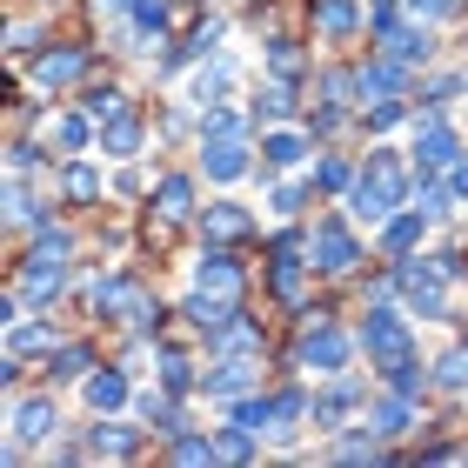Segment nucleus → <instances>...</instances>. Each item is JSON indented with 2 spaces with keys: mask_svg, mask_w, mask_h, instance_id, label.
<instances>
[{
  "mask_svg": "<svg viewBox=\"0 0 468 468\" xmlns=\"http://www.w3.org/2000/svg\"><path fill=\"white\" fill-rule=\"evenodd\" d=\"M401 201H409V167L395 154H368V167H361L355 187H348V215L355 221H388Z\"/></svg>",
  "mask_w": 468,
  "mask_h": 468,
  "instance_id": "f257e3e1",
  "label": "nucleus"
},
{
  "mask_svg": "<svg viewBox=\"0 0 468 468\" xmlns=\"http://www.w3.org/2000/svg\"><path fill=\"white\" fill-rule=\"evenodd\" d=\"M348 355H355L348 335L335 328L328 314H308L302 342H294V361H302V368H314V375H342V368H348Z\"/></svg>",
  "mask_w": 468,
  "mask_h": 468,
  "instance_id": "f03ea898",
  "label": "nucleus"
},
{
  "mask_svg": "<svg viewBox=\"0 0 468 468\" xmlns=\"http://www.w3.org/2000/svg\"><path fill=\"white\" fill-rule=\"evenodd\" d=\"M361 348H368V361H375L381 375H388L395 361H409V355H415L409 322H401L395 308H381V302H375V308H368V322H361Z\"/></svg>",
  "mask_w": 468,
  "mask_h": 468,
  "instance_id": "7ed1b4c3",
  "label": "nucleus"
},
{
  "mask_svg": "<svg viewBox=\"0 0 468 468\" xmlns=\"http://www.w3.org/2000/svg\"><path fill=\"white\" fill-rule=\"evenodd\" d=\"M368 27H375V40H381V48H388L395 60H409V68H415V60H429V48H435V40H429V27H409L395 0H375V7H368Z\"/></svg>",
  "mask_w": 468,
  "mask_h": 468,
  "instance_id": "20e7f679",
  "label": "nucleus"
},
{
  "mask_svg": "<svg viewBox=\"0 0 468 468\" xmlns=\"http://www.w3.org/2000/svg\"><path fill=\"white\" fill-rule=\"evenodd\" d=\"M395 288L409 294L415 314H449V268H441V254H435V261H401Z\"/></svg>",
  "mask_w": 468,
  "mask_h": 468,
  "instance_id": "39448f33",
  "label": "nucleus"
},
{
  "mask_svg": "<svg viewBox=\"0 0 468 468\" xmlns=\"http://www.w3.org/2000/svg\"><path fill=\"white\" fill-rule=\"evenodd\" d=\"M308 261L322 268V274H348V268L361 261V248H355V234H348L342 221H314V234H308Z\"/></svg>",
  "mask_w": 468,
  "mask_h": 468,
  "instance_id": "423d86ee",
  "label": "nucleus"
},
{
  "mask_svg": "<svg viewBox=\"0 0 468 468\" xmlns=\"http://www.w3.org/2000/svg\"><path fill=\"white\" fill-rule=\"evenodd\" d=\"M94 314H114V322H147V288L134 274H108V282H94Z\"/></svg>",
  "mask_w": 468,
  "mask_h": 468,
  "instance_id": "0eeeda50",
  "label": "nucleus"
},
{
  "mask_svg": "<svg viewBox=\"0 0 468 468\" xmlns=\"http://www.w3.org/2000/svg\"><path fill=\"white\" fill-rule=\"evenodd\" d=\"M462 154L455 127L441 114H421V134H415V175H449V161Z\"/></svg>",
  "mask_w": 468,
  "mask_h": 468,
  "instance_id": "6e6552de",
  "label": "nucleus"
},
{
  "mask_svg": "<svg viewBox=\"0 0 468 468\" xmlns=\"http://www.w3.org/2000/svg\"><path fill=\"white\" fill-rule=\"evenodd\" d=\"M60 288H68V268H60V254L34 248V261L20 268V294H27V308H48Z\"/></svg>",
  "mask_w": 468,
  "mask_h": 468,
  "instance_id": "1a4fd4ad",
  "label": "nucleus"
},
{
  "mask_svg": "<svg viewBox=\"0 0 468 468\" xmlns=\"http://www.w3.org/2000/svg\"><path fill=\"white\" fill-rule=\"evenodd\" d=\"M401 88H409V60H368V68H355V94L361 101H395Z\"/></svg>",
  "mask_w": 468,
  "mask_h": 468,
  "instance_id": "9d476101",
  "label": "nucleus"
},
{
  "mask_svg": "<svg viewBox=\"0 0 468 468\" xmlns=\"http://www.w3.org/2000/svg\"><path fill=\"white\" fill-rule=\"evenodd\" d=\"M54 401H14V435H7V462L27 449V441H48L54 435Z\"/></svg>",
  "mask_w": 468,
  "mask_h": 468,
  "instance_id": "9b49d317",
  "label": "nucleus"
},
{
  "mask_svg": "<svg viewBox=\"0 0 468 468\" xmlns=\"http://www.w3.org/2000/svg\"><path fill=\"white\" fill-rule=\"evenodd\" d=\"M254 381H261V368H254L248 355H228V361H215V368L201 375V388H207V395H221V401H241Z\"/></svg>",
  "mask_w": 468,
  "mask_h": 468,
  "instance_id": "f8f14e48",
  "label": "nucleus"
},
{
  "mask_svg": "<svg viewBox=\"0 0 468 468\" xmlns=\"http://www.w3.org/2000/svg\"><path fill=\"white\" fill-rule=\"evenodd\" d=\"M195 288H207V294H241V261L234 254H221V248H201V261H195Z\"/></svg>",
  "mask_w": 468,
  "mask_h": 468,
  "instance_id": "ddd939ff",
  "label": "nucleus"
},
{
  "mask_svg": "<svg viewBox=\"0 0 468 468\" xmlns=\"http://www.w3.org/2000/svg\"><path fill=\"white\" fill-rule=\"evenodd\" d=\"M201 167L215 181H241L248 175V147H241V134H215V141H201Z\"/></svg>",
  "mask_w": 468,
  "mask_h": 468,
  "instance_id": "4468645a",
  "label": "nucleus"
},
{
  "mask_svg": "<svg viewBox=\"0 0 468 468\" xmlns=\"http://www.w3.org/2000/svg\"><path fill=\"white\" fill-rule=\"evenodd\" d=\"M88 74V48H54V54H40L34 60V80L40 88H68V80Z\"/></svg>",
  "mask_w": 468,
  "mask_h": 468,
  "instance_id": "2eb2a0df",
  "label": "nucleus"
},
{
  "mask_svg": "<svg viewBox=\"0 0 468 468\" xmlns=\"http://www.w3.org/2000/svg\"><path fill=\"white\" fill-rule=\"evenodd\" d=\"M134 449H141V429H121V421H94L88 441H80V455H108V462L134 455Z\"/></svg>",
  "mask_w": 468,
  "mask_h": 468,
  "instance_id": "dca6fc26",
  "label": "nucleus"
},
{
  "mask_svg": "<svg viewBox=\"0 0 468 468\" xmlns=\"http://www.w3.org/2000/svg\"><path fill=\"white\" fill-rule=\"evenodd\" d=\"M361 409V381H335L328 395H314V429H342V415H355Z\"/></svg>",
  "mask_w": 468,
  "mask_h": 468,
  "instance_id": "f3484780",
  "label": "nucleus"
},
{
  "mask_svg": "<svg viewBox=\"0 0 468 468\" xmlns=\"http://www.w3.org/2000/svg\"><path fill=\"white\" fill-rule=\"evenodd\" d=\"M368 429L375 435H409L415 429V395H388V401H375V409H368Z\"/></svg>",
  "mask_w": 468,
  "mask_h": 468,
  "instance_id": "a211bd4d",
  "label": "nucleus"
},
{
  "mask_svg": "<svg viewBox=\"0 0 468 468\" xmlns=\"http://www.w3.org/2000/svg\"><path fill=\"white\" fill-rule=\"evenodd\" d=\"M154 207H161V221H187L195 215V181L187 175H161L154 181Z\"/></svg>",
  "mask_w": 468,
  "mask_h": 468,
  "instance_id": "6ab92c4d",
  "label": "nucleus"
},
{
  "mask_svg": "<svg viewBox=\"0 0 468 468\" xmlns=\"http://www.w3.org/2000/svg\"><path fill=\"white\" fill-rule=\"evenodd\" d=\"M314 261H302V254H274V268H268V288H274V302H288V308H302V274Z\"/></svg>",
  "mask_w": 468,
  "mask_h": 468,
  "instance_id": "aec40b11",
  "label": "nucleus"
},
{
  "mask_svg": "<svg viewBox=\"0 0 468 468\" xmlns=\"http://www.w3.org/2000/svg\"><path fill=\"white\" fill-rule=\"evenodd\" d=\"M187 322H195L201 335H215L221 322H234V302H228V294H207V288H195V294H187Z\"/></svg>",
  "mask_w": 468,
  "mask_h": 468,
  "instance_id": "412c9836",
  "label": "nucleus"
},
{
  "mask_svg": "<svg viewBox=\"0 0 468 468\" xmlns=\"http://www.w3.org/2000/svg\"><path fill=\"white\" fill-rule=\"evenodd\" d=\"M201 228H207V241H241V234L254 228V215H248V207H234V201H215L201 215Z\"/></svg>",
  "mask_w": 468,
  "mask_h": 468,
  "instance_id": "4be33fe9",
  "label": "nucleus"
},
{
  "mask_svg": "<svg viewBox=\"0 0 468 468\" xmlns=\"http://www.w3.org/2000/svg\"><path fill=\"white\" fill-rule=\"evenodd\" d=\"M228 421H241V429L261 435V429H274V421H282V395H241V401L228 409Z\"/></svg>",
  "mask_w": 468,
  "mask_h": 468,
  "instance_id": "5701e85b",
  "label": "nucleus"
},
{
  "mask_svg": "<svg viewBox=\"0 0 468 468\" xmlns=\"http://www.w3.org/2000/svg\"><path fill=\"white\" fill-rule=\"evenodd\" d=\"M48 348H54L48 322H14L7 328V361H27V355H48Z\"/></svg>",
  "mask_w": 468,
  "mask_h": 468,
  "instance_id": "b1692460",
  "label": "nucleus"
},
{
  "mask_svg": "<svg viewBox=\"0 0 468 468\" xmlns=\"http://www.w3.org/2000/svg\"><path fill=\"white\" fill-rule=\"evenodd\" d=\"M121 401H127V375H121V368L88 375V409H94V415H114Z\"/></svg>",
  "mask_w": 468,
  "mask_h": 468,
  "instance_id": "393cba45",
  "label": "nucleus"
},
{
  "mask_svg": "<svg viewBox=\"0 0 468 468\" xmlns=\"http://www.w3.org/2000/svg\"><path fill=\"white\" fill-rule=\"evenodd\" d=\"M141 147V114L127 108V114H114V121H101V154H134Z\"/></svg>",
  "mask_w": 468,
  "mask_h": 468,
  "instance_id": "a878e982",
  "label": "nucleus"
},
{
  "mask_svg": "<svg viewBox=\"0 0 468 468\" xmlns=\"http://www.w3.org/2000/svg\"><path fill=\"white\" fill-rule=\"evenodd\" d=\"M308 14H314V27H322V34H355L361 27L355 0H308Z\"/></svg>",
  "mask_w": 468,
  "mask_h": 468,
  "instance_id": "bb28decb",
  "label": "nucleus"
},
{
  "mask_svg": "<svg viewBox=\"0 0 468 468\" xmlns=\"http://www.w3.org/2000/svg\"><path fill=\"white\" fill-rule=\"evenodd\" d=\"M207 348H221V355H254V348H261V328H254V322H221L215 335H207Z\"/></svg>",
  "mask_w": 468,
  "mask_h": 468,
  "instance_id": "cd10ccee",
  "label": "nucleus"
},
{
  "mask_svg": "<svg viewBox=\"0 0 468 468\" xmlns=\"http://www.w3.org/2000/svg\"><path fill=\"white\" fill-rule=\"evenodd\" d=\"M421 221H429L421 207H409V215H388V228H381V248H388V254H409V248L421 241Z\"/></svg>",
  "mask_w": 468,
  "mask_h": 468,
  "instance_id": "c85d7f7f",
  "label": "nucleus"
},
{
  "mask_svg": "<svg viewBox=\"0 0 468 468\" xmlns=\"http://www.w3.org/2000/svg\"><path fill=\"white\" fill-rule=\"evenodd\" d=\"M127 27H134V40L147 48V40L167 34V7H161V0H134V7H127Z\"/></svg>",
  "mask_w": 468,
  "mask_h": 468,
  "instance_id": "c756f323",
  "label": "nucleus"
},
{
  "mask_svg": "<svg viewBox=\"0 0 468 468\" xmlns=\"http://www.w3.org/2000/svg\"><path fill=\"white\" fill-rule=\"evenodd\" d=\"M254 114H268V121H288V114H294V80H282V74H274L268 88L254 94Z\"/></svg>",
  "mask_w": 468,
  "mask_h": 468,
  "instance_id": "7c9ffc66",
  "label": "nucleus"
},
{
  "mask_svg": "<svg viewBox=\"0 0 468 468\" xmlns=\"http://www.w3.org/2000/svg\"><path fill=\"white\" fill-rule=\"evenodd\" d=\"M94 127H101L94 114H60V121H54V141L68 147V154H80V147L94 141Z\"/></svg>",
  "mask_w": 468,
  "mask_h": 468,
  "instance_id": "2f4dec72",
  "label": "nucleus"
},
{
  "mask_svg": "<svg viewBox=\"0 0 468 468\" xmlns=\"http://www.w3.org/2000/svg\"><path fill=\"white\" fill-rule=\"evenodd\" d=\"M302 154H308V134H268V141H261V161H268V167H294Z\"/></svg>",
  "mask_w": 468,
  "mask_h": 468,
  "instance_id": "473e14b6",
  "label": "nucleus"
},
{
  "mask_svg": "<svg viewBox=\"0 0 468 468\" xmlns=\"http://www.w3.org/2000/svg\"><path fill=\"white\" fill-rule=\"evenodd\" d=\"M161 388H167V395H187V388H201L195 361H187V355H161Z\"/></svg>",
  "mask_w": 468,
  "mask_h": 468,
  "instance_id": "72a5a7b5",
  "label": "nucleus"
},
{
  "mask_svg": "<svg viewBox=\"0 0 468 468\" xmlns=\"http://www.w3.org/2000/svg\"><path fill=\"white\" fill-rule=\"evenodd\" d=\"M215 455H221V462H254V429H241V421H228V429L215 435Z\"/></svg>",
  "mask_w": 468,
  "mask_h": 468,
  "instance_id": "f704fd0d",
  "label": "nucleus"
},
{
  "mask_svg": "<svg viewBox=\"0 0 468 468\" xmlns=\"http://www.w3.org/2000/svg\"><path fill=\"white\" fill-rule=\"evenodd\" d=\"M215 48H221V27L207 20V27H195V34H187L175 54H167V68H181V60H201V54H215Z\"/></svg>",
  "mask_w": 468,
  "mask_h": 468,
  "instance_id": "c9c22d12",
  "label": "nucleus"
},
{
  "mask_svg": "<svg viewBox=\"0 0 468 468\" xmlns=\"http://www.w3.org/2000/svg\"><path fill=\"white\" fill-rule=\"evenodd\" d=\"M221 94H228V60H215V68L195 74V101H201V108H215Z\"/></svg>",
  "mask_w": 468,
  "mask_h": 468,
  "instance_id": "e433bc0d",
  "label": "nucleus"
},
{
  "mask_svg": "<svg viewBox=\"0 0 468 468\" xmlns=\"http://www.w3.org/2000/svg\"><path fill=\"white\" fill-rule=\"evenodd\" d=\"M435 381H441V388H468V342L435 361Z\"/></svg>",
  "mask_w": 468,
  "mask_h": 468,
  "instance_id": "4c0bfd02",
  "label": "nucleus"
},
{
  "mask_svg": "<svg viewBox=\"0 0 468 468\" xmlns=\"http://www.w3.org/2000/svg\"><path fill=\"white\" fill-rule=\"evenodd\" d=\"M60 187H68V201H94V195H101V175H94L88 161H74V167H68V181H60Z\"/></svg>",
  "mask_w": 468,
  "mask_h": 468,
  "instance_id": "58836bf2",
  "label": "nucleus"
},
{
  "mask_svg": "<svg viewBox=\"0 0 468 468\" xmlns=\"http://www.w3.org/2000/svg\"><path fill=\"white\" fill-rule=\"evenodd\" d=\"M268 68L282 80H294V74H302V48H294V40H268Z\"/></svg>",
  "mask_w": 468,
  "mask_h": 468,
  "instance_id": "ea45409f",
  "label": "nucleus"
},
{
  "mask_svg": "<svg viewBox=\"0 0 468 468\" xmlns=\"http://www.w3.org/2000/svg\"><path fill=\"white\" fill-rule=\"evenodd\" d=\"M388 388H401V395H421V388H429V375H421V361H415V355L388 368Z\"/></svg>",
  "mask_w": 468,
  "mask_h": 468,
  "instance_id": "a19ab883",
  "label": "nucleus"
},
{
  "mask_svg": "<svg viewBox=\"0 0 468 468\" xmlns=\"http://www.w3.org/2000/svg\"><path fill=\"white\" fill-rule=\"evenodd\" d=\"M314 181H322V187H328V195H348V187H355V167H348V161H335V154H328L322 167H314Z\"/></svg>",
  "mask_w": 468,
  "mask_h": 468,
  "instance_id": "79ce46f5",
  "label": "nucleus"
},
{
  "mask_svg": "<svg viewBox=\"0 0 468 468\" xmlns=\"http://www.w3.org/2000/svg\"><path fill=\"white\" fill-rule=\"evenodd\" d=\"M215 134H241V114H234V108H221V101L201 114V141H215Z\"/></svg>",
  "mask_w": 468,
  "mask_h": 468,
  "instance_id": "37998d69",
  "label": "nucleus"
},
{
  "mask_svg": "<svg viewBox=\"0 0 468 468\" xmlns=\"http://www.w3.org/2000/svg\"><path fill=\"white\" fill-rule=\"evenodd\" d=\"M88 368H94V355H88V348H60L48 375H60V381H80V375H88Z\"/></svg>",
  "mask_w": 468,
  "mask_h": 468,
  "instance_id": "c03bdc74",
  "label": "nucleus"
},
{
  "mask_svg": "<svg viewBox=\"0 0 468 468\" xmlns=\"http://www.w3.org/2000/svg\"><path fill=\"white\" fill-rule=\"evenodd\" d=\"M80 108H88L94 121H114V114H127V101H121L114 88H88V101H80Z\"/></svg>",
  "mask_w": 468,
  "mask_h": 468,
  "instance_id": "a18cd8bd",
  "label": "nucleus"
},
{
  "mask_svg": "<svg viewBox=\"0 0 468 468\" xmlns=\"http://www.w3.org/2000/svg\"><path fill=\"white\" fill-rule=\"evenodd\" d=\"M381 455H388V449H381V435L368 429V435H348L342 441V462H381Z\"/></svg>",
  "mask_w": 468,
  "mask_h": 468,
  "instance_id": "49530a36",
  "label": "nucleus"
},
{
  "mask_svg": "<svg viewBox=\"0 0 468 468\" xmlns=\"http://www.w3.org/2000/svg\"><path fill=\"white\" fill-rule=\"evenodd\" d=\"M141 415L154 421V429H181V415H175V401H167V395H141Z\"/></svg>",
  "mask_w": 468,
  "mask_h": 468,
  "instance_id": "de8ad7c7",
  "label": "nucleus"
},
{
  "mask_svg": "<svg viewBox=\"0 0 468 468\" xmlns=\"http://www.w3.org/2000/svg\"><path fill=\"white\" fill-rule=\"evenodd\" d=\"M401 114H409V101H401V94H395V101H375V108H368V127H375V134H388Z\"/></svg>",
  "mask_w": 468,
  "mask_h": 468,
  "instance_id": "09e8293b",
  "label": "nucleus"
},
{
  "mask_svg": "<svg viewBox=\"0 0 468 468\" xmlns=\"http://www.w3.org/2000/svg\"><path fill=\"white\" fill-rule=\"evenodd\" d=\"M175 462H221V455H215V441H207V435H181L175 441Z\"/></svg>",
  "mask_w": 468,
  "mask_h": 468,
  "instance_id": "8fccbe9b",
  "label": "nucleus"
},
{
  "mask_svg": "<svg viewBox=\"0 0 468 468\" xmlns=\"http://www.w3.org/2000/svg\"><path fill=\"white\" fill-rule=\"evenodd\" d=\"M302 201H308V187H302V181H282V187H274V215H294Z\"/></svg>",
  "mask_w": 468,
  "mask_h": 468,
  "instance_id": "3c124183",
  "label": "nucleus"
},
{
  "mask_svg": "<svg viewBox=\"0 0 468 468\" xmlns=\"http://www.w3.org/2000/svg\"><path fill=\"white\" fill-rule=\"evenodd\" d=\"M449 187H455V201H468V154L449 161Z\"/></svg>",
  "mask_w": 468,
  "mask_h": 468,
  "instance_id": "603ef678",
  "label": "nucleus"
},
{
  "mask_svg": "<svg viewBox=\"0 0 468 468\" xmlns=\"http://www.w3.org/2000/svg\"><path fill=\"white\" fill-rule=\"evenodd\" d=\"M7 48H14V54L34 48V27H27V20H14V27H7Z\"/></svg>",
  "mask_w": 468,
  "mask_h": 468,
  "instance_id": "864d4df0",
  "label": "nucleus"
},
{
  "mask_svg": "<svg viewBox=\"0 0 468 468\" xmlns=\"http://www.w3.org/2000/svg\"><path fill=\"white\" fill-rule=\"evenodd\" d=\"M34 161H40V154H34V147H27V141H14V154H7V167H14V175H27V167H34Z\"/></svg>",
  "mask_w": 468,
  "mask_h": 468,
  "instance_id": "5fc2aeb1",
  "label": "nucleus"
},
{
  "mask_svg": "<svg viewBox=\"0 0 468 468\" xmlns=\"http://www.w3.org/2000/svg\"><path fill=\"white\" fill-rule=\"evenodd\" d=\"M401 7H409V14H429V20H435V14H449L455 0H401Z\"/></svg>",
  "mask_w": 468,
  "mask_h": 468,
  "instance_id": "6e6d98bb",
  "label": "nucleus"
},
{
  "mask_svg": "<svg viewBox=\"0 0 468 468\" xmlns=\"http://www.w3.org/2000/svg\"><path fill=\"white\" fill-rule=\"evenodd\" d=\"M94 7H101V14H127L134 0H94Z\"/></svg>",
  "mask_w": 468,
  "mask_h": 468,
  "instance_id": "4d7b16f0",
  "label": "nucleus"
}]
</instances>
